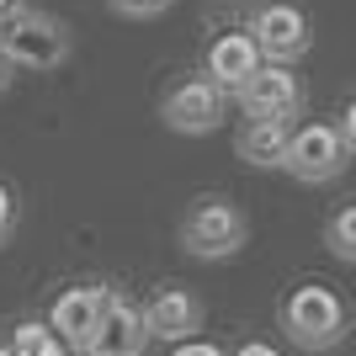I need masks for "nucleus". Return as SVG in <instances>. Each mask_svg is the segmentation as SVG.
I'll return each instance as SVG.
<instances>
[{
  "mask_svg": "<svg viewBox=\"0 0 356 356\" xmlns=\"http://www.w3.org/2000/svg\"><path fill=\"white\" fill-rule=\"evenodd\" d=\"M223 118H229V96L213 86L208 74H181L176 86L160 96V122L170 134L197 138V134H213Z\"/></svg>",
  "mask_w": 356,
  "mask_h": 356,
  "instance_id": "6",
  "label": "nucleus"
},
{
  "mask_svg": "<svg viewBox=\"0 0 356 356\" xmlns=\"http://www.w3.org/2000/svg\"><path fill=\"white\" fill-rule=\"evenodd\" d=\"M261 48L266 64H298L314 48V22L298 0H261L250 11V27H245Z\"/></svg>",
  "mask_w": 356,
  "mask_h": 356,
  "instance_id": "4",
  "label": "nucleus"
},
{
  "mask_svg": "<svg viewBox=\"0 0 356 356\" xmlns=\"http://www.w3.org/2000/svg\"><path fill=\"white\" fill-rule=\"evenodd\" d=\"M229 356H287L282 346H271V341H245V346H234Z\"/></svg>",
  "mask_w": 356,
  "mask_h": 356,
  "instance_id": "19",
  "label": "nucleus"
},
{
  "mask_svg": "<svg viewBox=\"0 0 356 356\" xmlns=\"http://www.w3.org/2000/svg\"><path fill=\"white\" fill-rule=\"evenodd\" d=\"M11 234H16V192L0 181V245H11Z\"/></svg>",
  "mask_w": 356,
  "mask_h": 356,
  "instance_id": "16",
  "label": "nucleus"
},
{
  "mask_svg": "<svg viewBox=\"0 0 356 356\" xmlns=\"http://www.w3.org/2000/svg\"><path fill=\"white\" fill-rule=\"evenodd\" d=\"M208 319V303L181 282H165L144 298V325H149V341H165V346H181L192 341Z\"/></svg>",
  "mask_w": 356,
  "mask_h": 356,
  "instance_id": "9",
  "label": "nucleus"
},
{
  "mask_svg": "<svg viewBox=\"0 0 356 356\" xmlns=\"http://www.w3.org/2000/svg\"><path fill=\"white\" fill-rule=\"evenodd\" d=\"M170 356H229L218 341H202V335H192V341H181V346H170Z\"/></svg>",
  "mask_w": 356,
  "mask_h": 356,
  "instance_id": "18",
  "label": "nucleus"
},
{
  "mask_svg": "<svg viewBox=\"0 0 356 356\" xmlns=\"http://www.w3.org/2000/svg\"><path fill=\"white\" fill-rule=\"evenodd\" d=\"M176 239H181V250L192 255V261H229V255L245 250V239H250V218H245L239 202L208 192V197H197L192 208L181 213Z\"/></svg>",
  "mask_w": 356,
  "mask_h": 356,
  "instance_id": "2",
  "label": "nucleus"
},
{
  "mask_svg": "<svg viewBox=\"0 0 356 356\" xmlns=\"http://www.w3.org/2000/svg\"><path fill=\"white\" fill-rule=\"evenodd\" d=\"M261 64L266 59H261V48H255V38L245 27L239 32H218V38L208 43V54H202V74H208L223 96H239L245 80H250Z\"/></svg>",
  "mask_w": 356,
  "mask_h": 356,
  "instance_id": "11",
  "label": "nucleus"
},
{
  "mask_svg": "<svg viewBox=\"0 0 356 356\" xmlns=\"http://www.w3.org/2000/svg\"><path fill=\"white\" fill-rule=\"evenodd\" d=\"M234 102H239V112L255 118V122H293V118H303L309 90H303V74H298L293 64H261Z\"/></svg>",
  "mask_w": 356,
  "mask_h": 356,
  "instance_id": "7",
  "label": "nucleus"
},
{
  "mask_svg": "<svg viewBox=\"0 0 356 356\" xmlns=\"http://www.w3.org/2000/svg\"><path fill=\"white\" fill-rule=\"evenodd\" d=\"M22 11H32L27 0H0V27H6V22H16Z\"/></svg>",
  "mask_w": 356,
  "mask_h": 356,
  "instance_id": "20",
  "label": "nucleus"
},
{
  "mask_svg": "<svg viewBox=\"0 0 356 356\" xmlns=\"http://www.w3.org/2000/svg\"><path fill=\"white\" fill-rule=\"evenodd\" d=\"M11 80H16V64L6 59V48H0V96H6V90H11Z\"/></svg>",
  "mask_w": 356,
  "mask_h": 356,
  "instance_id": "21",
  "label": "nucleus"
},
{
  "mask_svg": "<svg viewBox=\"0 0 356 356\" xmlns=\"http://www.w3.org/2000/svg\"><path fill=\"white\" fill-rule=\"evenodd\" d=\"M149 346V325H144V303H134V298L112 293V303H106V314L96 319V330H90V341L80 346V356H144Z\"/></svg>",
  "mask_w": 356,
  "mask_h": 356,
  "instance_id": "10",
  "label": "nucleus"
},
{
  "mask_svg": "<svg viewBox=\"0 0 356 356\" xmlns=\"http://www.w3.org/2000/svg\"><path fill=\"white\" fill-rule=\"evenodd\" d=\"M325 250L335 261H346V266H356V197L325 218Z\"/></svg>",
  "mask_w": 356,
  "mask_h": 356,
  "instance_id": "14",
  "label": "nucleus"
},
{
  "mask_svg": "<svg viewBox=\"0 0 356 356\" xmlns=\"http://www.w3.org/2000/svg\"><path fill=\"white\" fill-rule=\"evenodd\" d=\"M277 330L298 351H335L351 335V303L330 282H298L277 303Z\"/></svg>",
  "mask_w": 356,
  "mask_h": 356,
  "instance_id": "1",
  "label": "nucleus"
},
{
  "mask_svg": "<svg viewBox=\"0 0 356 356\" xmlns=\"http://www.w3.org/2000/svg\"><path fill=\"white\" fill-rule=\"evenodd\" d=\"M112 293H118V282H70L54 303H48V330L80 356V346L90 341V330H96V319L106 314Z\"/></svg>",
  "mask_w": 356,
  "mask_h": 356,
  "instance_id": "8",
  "label": "nucleus"
},
{
  "mask_svg": "<svg viewBox=\"0 0 356 356\" xmlns=\"http://www.w3.org/2000/svg\"><path fill=\"white\" fill-rule=\"evenodd\" d=\"M118 16H134V22H149V16H165L176 0H106Z\"/></svg>",
  "mask_w": 356,
  "mask_h": 356,
  "instance_id": "15",
  "label": "nucleus"
},
{
  "mask_svg": "<svg viewBox=\"0 0 356 356\" xmlns=\"http://www.w3.org/2000/svg\"><path fill=\"white\" fill-rule=\"evenodd\" d=\"M335 128H341V144H346V154L356 160V96L341 106V122H335Z\"/></svg>",
  "mask_w": 356,
  "mask_h": 356,
  "instance_id": "17",
  "label": "nucleus"
},
{
  "mask_svg": "<svg viewBox=\"0 0 356 356\" xmlns=\"http://www.w3.org/2000/svg\"><path fill=\"white\" fill-rule=\"evenodd\" d=\"M346 165H351V154H346L335 122H298V128H293L287 154H282V170L293 181H303V186H325V181L341 176Z\"/></svg>",
  "mask_w": 356,
  "mask_h": 356,
  "instance_id": "5",
  "label": "nucleus"
},
{
  "mask_svg": "<svg viewBox=\"0 0 356 356\" xmlns=\"http://www.w3.org/2000/svg\"><path fill=\"white\" fill-rule=\"evenodd\" d=\"M0 356H74V351L48 330V319H22V325L6 335Z\"/></svg>",
  "mask_w": 356,
  "mask_h": 356,
  "instance_id": "13",
  "label": "nucleus"
},
{
  "mask_svg": "<svg viewBox=\"0 0 356 356\" xmlns=\"http://www.w3.org/2000/svg\"><path fill=\"white\" fill-rule=\"evenodd\" d=\"M287 138H293V122H255L245 118V128L234 134V154L255 170H282Z\"/></svg>",
  "mask_w": 356,
  "mask_h": 356,
  "instance_id": "12",
  "label": "nucleus"
},
{
  "mask_svg": "<svg viewBox=\"0 0 356 356\" xmlns=\"http://www.w3.org/2000/svg\"><path fill=\"white\" fill-rule=\"evenodd\" d=\"M0 48H6V59L16 64V70H32V74H48L59 70L64 59H70V27H64L59 16L48 11H22L16 22H6L0 27Z\"/></svg>",
  "mask_w": 356,
  "mask_h": 356,
  "instance_id": "3",
  "label": "nucleus"
}]
</instances>
